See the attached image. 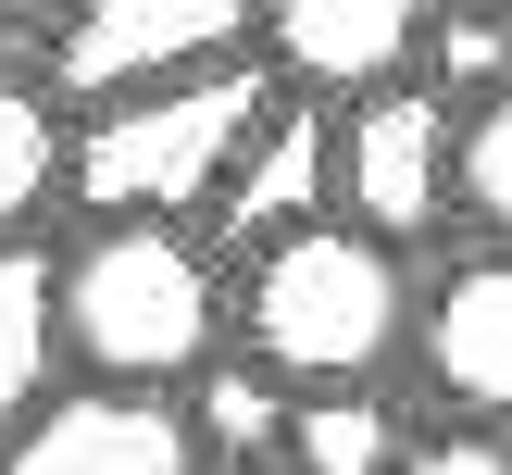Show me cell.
Masks as SVG:
<instances>
[{
	"mask_svg": "<svg viewBox=\"0 0 512 475\" xmlns=\"http://www.w3.org/2000/svg\"><path fill=\"white\" fill-rule=\"evenodd\" d=\"M263 113H275V63H263V50L200 63V75H163V88H125V100H88L63 200H75V213L188 225V213H213L225 163L250 150V125H263Z\"/></svg>",
	"mask_w": 512,
	"mask_h": 475,
	"instance_id": "obj_3",
	"label": "cell"
},
{
	"mask_svg": "<svg viewBox=\"0 0 512 475\" xmlns=\"http://www.w3.org/2000/svg\"><path fill=\"white\" fill-rule=\"evenodd\" d=\"M0 475H200V425L175 388H50L38 413L0 438Z\"/></svg>",
	"mask_w": 512,
	"mask_h": 475,
	"instance_id": "obj_6",
	"label": "cell"
},
{
	"mask_svg": "<svg viewBox=\"0 0 512 475\" xmlns=\"http://www.w3.org/2000/svg\"><path fill=\"white\" fill-rule=\"evenodd\" d=\"M238 350H263L288 388H375V375L413 350V275H400V238L350 213H313L288 238L250 250L238 275Z\"/></svg>",
	"mask_w": 512,
	"mask_h": 475,
	"instance_id": "obj_1",
	"label": "cell"
},
{
	"mask_svg": "<svg viewBox=\"0 0 512 475\" xmlns=\"http://www.w3.org/2000/svg\"><path fill=\"white\" fill-rule=\"evenodd\" d=\"M50 288H63V363L113 375V388H188L238 313L213 250L150 213H88V238L50 250Z\"/></svg>",
	"mask_w": 512,
	"mask_h": 475,
	"instance_id": "obj_2",
	"label": "cell"
},
{
	"mask_svg": "<svg viewBox=\"0 0 512 475\" xmlns=\"http://www.w3.org/2000/svg\"><path fill=\"white\" fill-rule=\"evenodd\" d=\"M425 88L438 100H488V88H512V13H475V0H438L425 13Z\"/></svg>",
	"mask_w": 512,
	"mask_h": 475,
	"instance_id": "obj_14",
	"label": "cell"
},
{
	"mask_svg": "<svg viewBox=\"0 0 512 475\" xmlns=\"http://www.w3.org/2000/svg\"><path fill=\"white\" fill-rule=\"evenodd\" d=\"M475 13H512V0H475Z\"/></svg>",
	"mask_w": 512,
	"mask_h": 475,
	"instance_id": "obj_18",
	"label": "cell"
},
{
	"mask_svg": "<svg viewBox=\"0 0 512 475\" xmlns=\"http://www.w3.org/2000/svg\"><path fill=\"white\" fill-rule=\"evenodd\" d=\"M50 375H63V288H50V250L0 238V438L50 400Z\"/></svg>",
	"mask_w": 512,
	"mask_h": 475,
	"instance_id": "obj_10",
	"label": "cell"
},
{
	"mask_svg": "<svg viewBox=\"0 0 512 475\" xmlns=\"http://www.w3.org/2000/svg\"><path fill=\"white\" fill-rule=\"evenodd\" d=\"M63 175H75L63 88H38V75H0V238H25V225L63 200Z\"/></svg>",
	"mask_w": 512,
	"mask_h": 475,
	"instance_id": "obj_13",
	"label": "cell"
},
{
	"mask_svg": "<svg viewBox=\"0 0 512 475\" xmlns=\"http://www.w3.org/2000/svg\"><path fill=\"white\" fill-rule=\"evenodd\" d=\"M225 475H288V463H225Z\"/></svg>",
	"mask_w": 512,
	"mask_h": 475,
	"instance_id": "obj_17",
	"label": "cell"
},
{
	"mask_svg": "<svg viewBox=\"0 0 512 475\" xmlns=\"http://www.w3.org/2000/svg\"><path fill=\"white\" fill-rule=\"evenodd\" d=\"M0 13H25V0H0Z\"/></svg>",
	"mask_w": 512,
	"mask_h": 475,
	"instance_id": "obj_19",
	"label": "cell"
},
{
	"mask_svg": "<svg viewBox=\"0 0 512 475\" xmlns=\"http://www.w3.org/2000/svg\"><path fill=\"white\" fill-rule=\"evenodd\" d=\"M400 475H512V438L500 425H438V438L400 450Z\"/></svg>",
	"mask_w": 512,
	"mask_h": 475,
	"instance_id": "obj_16",
	"label": "cell"
},
{
	"mask_svg": "<svg viewBox=\"0 0 512 475\" xmlns=\"http://www.w3.org/2000/svg\"><path fill=\"white\" fill-rule=\"evenodd\" d=\"M450 150H463V100H438L425 75H388L338 113V213L375 238H438L450 225Z\"/></svg>",
	"mask_w": 512,
	"mask_h": 475,
	"instance_id": "obj_4",
	"label": "cell"
},
{
	"mask_svg": "<svg viewBox=\"0 0 512 475\" xmlns=\"http://www.w3.org/2000/svg\"><path fill=\"white\" fill-rule=\"evenodd\" d=\"M288 400H300V388L263 363V350H200V375H188V425H200L213 463H275Z\"/></svg>",
	"mask_w": 512,
	"mask_h": 475,
	"instance_id": "obj_12",
	"label": "cell"
},
{
	"mask_svg": "<svg viewBox=\"0 0 512 475\" xmlns=\"http://www.w3.org/2000/svg\"><path fill=\"white\" fill-rule=\"evenodd\" d=\"M413 363L450 413L512 425V238L438 263V288H413Z\"/></svg>",
	"mask_w": 512,
	"mask_h": 475,
	"instance_id": "obj_7",
	"label": "cell"
},
{
	"mask_svg": "<svg viewBox=\"0 0 512 475\" xmlns=\"http://www.w3.org/2000/svg\"><path fill=\"white\" fill-rule=\"evenodd\" d=\"M313 213H338V113H313V88H300V100H275V113L250 125V150L225 163L213 225L238 250H263V238H288V225H313Z\"/></svg>",
	"mask_w": 512,
	"mask_h": 475,
	"instance_id": "obj_9",
	"label": "cell"
},
{
	"mask_svg": "<svg viewBox=\"0 0 512 475\" xmlns=\"http://www.w3.org/2000/svg\"><path fill=\"white\" fill-rule=\"evenodd\" d=\"M450 213H475L488 238H512V88L463 100V150H450Z\"/></svg>",
	"mask_w": 512,
	"mask_h": 475,
	"instance_id": "obj_15",
	"label": "cell"
},
{
	"mask_svg": "<svg viewBox=\"0 0 512 475\" xmlns=\"http://www.w3.org/2000/svg\"><path fill=\"white\" fill-rule=\"evenodd\" d=\"M250 38H263V0H75L63 38H50V88L125 100V88H163V75L238 63Z\"/></svg>",
	"mask_w": 512,
	"mask_h": 475,
	"instance_id": "obj_5",
	"label": "cell"
},
{
	"mask_svg": "<svg viewBox=\"0 0 512 475\" xmlns=\"http://www.w3.org/2000/svg\"><path fill=\"white\" fill-rule=\"evenodd\" d=\"M400 450H413V425H400L375 388H300L275 463L288 475H400Z\"/></svg>",
	"mask_w": 512,
	"mask_h": 475,
	"instance_id": "obj_11",
	"label": "cell"
},
{
	"mask_svg": "<svg viewBox=\"0 0 512 475\" xmlns=\"http://www.w3.org/2000/svg\"><path fill=\"white\" fill-rule=\"evenodd\" d=\"M425 13L438 0H263V63L313 100H363L388 75H413Z\"/></svg>",
	"mask_w": 512,
	"mask_h": 475,
	"instance_id": "obj_8",
	"label": "cell"
}]
</instances>
